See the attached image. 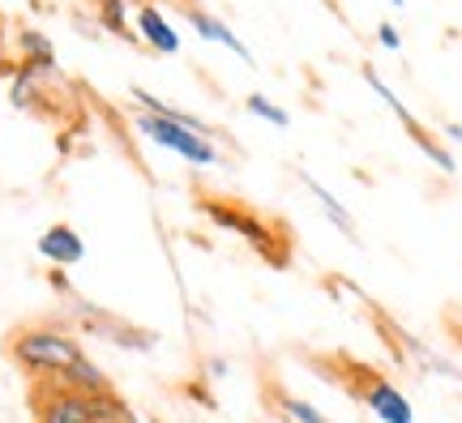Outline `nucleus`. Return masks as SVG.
I'll list each match as a JSON object with an SVG mask.
<instances>
[{
    "mask_svg": "<svg viewBox=\"0 0 462 423\" xmlns=\"http://www.w3.org/2000/svg\"><path fill=\"white\" fill-rule=\"evenodd\" d=\"M313 368L326 376V381H334L346 398H356L360 407L373 410L381 423H415L411 402H407L373 363L346 355V351H326V355H313Z\"/></svg>",
    "mask_w": 462,
    "mask_h": 423,
    "instance_id": "f257e3e1",
    "label": "nucleus"
},
{
    "mask_svg": "<svg viewBox=\"0 0 462 423\" xmlns=\"http://www.w3.org/2000/svg\"><path fill=\"white\" fill-rule=\"evenodd\" d=\"M201 214L215 223V227L231 231V235H240L257 257H265L274 270H287L291 265V235L282 223L274 218H262V214L245 206V201H227V197H206L201 201Z\"/></svg>",
    "mask_w": 462,
    "mask_h": 423,
    "instance_id": "f03ea898",
    "label": "nucleus"
},
{
    "mask_svg": "<svg viewBox=\"0 0 462 423\" xmlns=\"http://www.w3.org/2000/svg\"><path fill=\"white\" fill-rule=\"evenodd\" d=\"M5 351L22 372L39 381V376H60L69 372L78 359H86L82 342L73 338L65 326H22L9 334Z\"/></svg>",
    "mask_w": 462,
    "mask_h": 423,
    "instance_id": "7ed1b4c3",
    "label": "nucleus"
},
{
    "mask_svg": "<svg viewBox=\"0 0 462 423\" xmlns=\"http://www.w3.org/2000/svg\"><path fill=\"white\" fill-rule=\"evenodd\" d=\"M31 415L34 423H95V393H78L56 376L31 381Z\"/></svg>",
    "mask_w": 462,
    "mask_h": 423,
    "instance_id": "20e7f679",
    "label": "nucleus"
},
{
    "mask_svg": "<svg viewBox=\"0 0 462 423\" xmlns=\"http://www.w3.org/2000/svg\"><path fill=\"white\" fill-rule=\"evenodd\" d=\"M133 124L146 133L150 142H159L163 150L184 154L189 163H198V167H215L218 163V150L210 146V137L184 129V124H171V120H163V115H154V112H137V115H133Z\"/></svg>",
    "mask_w": 462,
    "mask_h": 423,
    "instance_id": "39448f33",
    "label": "nucleus"
},
{
    "mask_svg": "<svg viewBox=\"0 0 462 423\" xmlns=\"http://www.w3.org/2000/svg\"><path fill=\"white\" fill-rule=\"evenodd\" d=\"M364 78H368V86H373V90H377V95L385 98L390 107H394V115L402 120V129H407V137H411L415 146L424 150V154H429V159H432L437 167H441V171H454V159H449V150L441 146V142H437V137H432V133L424 129V124H420V120H415V115L407 112V107H402V98H398L394 90H390V86H385V82L377 78V69H373V65H364Z\"/></svg>",
    "mask_w": 462,
    "mask_h": 423,
    "instance_id": "423d86ee",
    "label": "nucleus"
},
{
    "mask_svg": "<svg viewBox=\"0 0 462 423\" xmlns=\"http://www.w3.org/2000/svg\"><path fill=\"white\" fill-rule=\"evenodd\" d=\"M39 253H43L51 265H78V261L86 257V244L73 227L56 223V227H48L43 235H39Z\"/></svg>",
    "mask_w": 462,
    "mask_h": 423,
    "instance_id": "0eeeda50",
    "label": "nucleus"
},
{
    "mask_svg": "<svg viewBox=\"0 0 462 423\" xmlns=\"http://www.w3.org/2000/svg\"><path fill=\"white\" fill-rule=\"evenodd\" d=\"M90 334H103L116 346H129V351H150L154 346V334H146L142 326H129V321H116L107 312H90Z\"/></svg>",
    "mask_w": 462,
    "mask_h": 423,
    "instance_id": "6e6552de",
    "label": "nucleus"
},
{
    "mask_svg": "<svg viewBox=\"0 0 462 423\" xmlns=\"http://www.w3.org/2000/svg\"><path fill=\"white\" fill-rule=\"evenodd\" d=\"M137 34H142L154 51H163V56H176V51H180V34L171 31V22L159 14V5H142V9H137Z\"/></svg>",
    "mask_w": 462,
    "mask_h": 423,
    "instance_id": "1a4fd4ad",
    "label": "nucleus"
},
{
    "mask_svg": "<svg viewBox=\"0 0 462 423\" xmlns=\"http://www.w3.org/2000/svg\"><path fill=\"white\" fill-rule=\"evenodd\" d=\"M265 402L274 407V415H279L282 423H330L317 407H309L304 398L287 393L282 385H274V381H265Z\"/></svg>",
    "mask_w": 462,
    "mask_h": 423,
    "instance_id": "9d476101",
    "label": "nucleus"
},
{
    "mask_svg": "<svg viewBox=\"0 0 462 423\" xmlns=\"http://www.w3.org/2000/svg\"><path fill=\"white\" fill-rule=\"evenodd\" d=\"M189 22H193V31H198L201 39H210V43H223V48H231L236 56H240V60H245V65H253V51H248L245 43L236 39V31H231V26H223L218 17H210L206 9H189Z\"/></svg>",
    "mask_w": 462,
    "mask_h": 423,
    "instance_id": "9b49d317",
    "label": "nucleus"
},
{
    "mask_svg": "<svg viewBox=\"0 0 462 423\" xmlns=\"http://www.w3.org/2000/svg\"><path fill=\"white\" fill-rule=\"evenodd\" d=\"M60 385H69V390H78V393H107V390H116L112 381H107V372L103 368H95L90 359H78L69 372H60L56 376Z\"/></svg>",
    "mask_w": 462,
    "mask_h": 423,
    "instance_id": "f8f14e48",
    "label": "nucleus"
},
{
    "mask_svg": "<svg viewBox=\"0 0 462 423\" xmlns=\"http://www.w3.org/2000/svg\"><path fill=\"white\" fill-rule=\"evenodd\" d=\"M95 423H137V415H133L125 393L107 390V393H95Z\"/></svg>",
    "mask_w": 462,
    "mask_h": 423,
    "instance_id": "ddd939ff",
    "label": "nucleus"
},
{
    "mask_svg": "<svg viewBox=\"0 0 462 423\" xmlns=\"http://www.w3.org/2000/svg\"><path fill=\"white\" fill-rule=\"evenodd\" d=\"M300 179H304V184H309V193H313L317 201L326 206V214H330L334 223H338V231H343V235H351V240H356V223H351V214H346L343 206H338V201H334V197L326 193V189H321V184H317L313 176H304V171H300Z\"/></svg>",
    "mask_w": 462,
    "mask_h": 423,
    "instance_id": "4468645a",
    "label": "nucleus"
},
{
    "mask_svg": "<svg viewBox=\"0 0 462 423\" xmlns=\"http://www.w3.org/2000/svg\"><path fill=\"white\" fill-rule=\"evenodd\" d=\"M99 17H103V26L112 34H120V39H137V34L129 31V14H125V5L120 0H99Z\"/></svg>",
    "mask_w": 462,
    "mask_h": 423,
    "instance_id": "2eb2a0df",
    "label": "nucleus"
},
{
    "mask_svg": "<svg viewBox=\"0 0 462 423\" xmlns=\"http://www.w3.org/2000/svg\"><path fill=\"white\" fill-rule=\"evenodd\" d=\"M248 112H253V115H265V120H270V124H279V129H287V124H291V115L282 112L279 103H270L265 95H248Z\"/></svg>",
    "mask_w": 462,
    "mask_h": 423,
    "instance_id": "dca6fc26",
    "label": "nucleus"
},
{
    "mask_svg": "<svg viewBox=\"0 0 462 423\" xmlns=\"http://www.w3.org/2000/svg\"><path fill=\"white\" fill-rule=\"evenodd\" d=\"M22 48L31 51V65H39V69H51V43H48V39H43V34L26 31V34H22Z\"/></svg>",
    "mask_w": 462,
    "mask_h": 423,
    "instance_id": "f3484780",
    "label": "nucleus"
},
{
    "mask_svg": "<svg viewBox=\"0 0 462 423\" xmlns=\"http://www.w3.org/2000/svg\"><path fill=\"white\" fill-rule=\"evenodd\" d=\"M377 39H381V48H390V51L402 48V39H398V31L390 26V22H381V26H377Z\"/></svg>",
    "mask_w": 462,
    "mask_h": 423,
    "instance_id": "a211bd4d",
    "label": "nucleus"
},
{
    "mask_svg": "<svg viewBox=\"0 0 462 423\" xmlns=\"http://www.w3.org/2000/svg\"><path fill=\"white\" fill-rule=\"evenodd\" d=\"M390 5H402V0H390Z\"/></svg>",
    "mask_w": 462,
    "mask_h": 423,
    "instance_id": "6ab92c4d",
    "label": "nucleus"
}]
</instances>
